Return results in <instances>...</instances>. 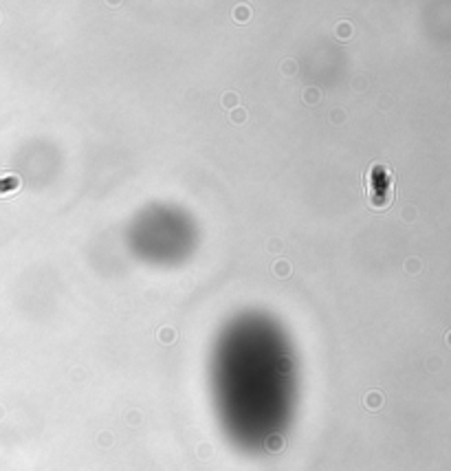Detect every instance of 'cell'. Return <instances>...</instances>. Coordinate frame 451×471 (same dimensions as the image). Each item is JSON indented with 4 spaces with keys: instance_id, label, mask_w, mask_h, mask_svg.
Here are the masks:
<instances>
[{
    "instance_id": "obj_1",
    "label": "cell",
    "mask_w": 451,
    "mask_h": 471,
    "mask_svg": "<svg viewBox=\"0 0 451 471\" xmlns=\"http://www.w3.org/2000/svg\"><path fill=\"white\" fill-rule=\"evenodd\" d=\"M16 185H18V181L16 179H0V194H5V192H11V190H16Z\"/></svg>"
},
{
    "instance_id": "obj_2",
    "label": "cell",
    "mask_w": 451,
    "mask_h": 471,
    "mask_svg": "<svg viewBox=\"0 0 451 471\" xmlns=\"http://www.w3.org/2000/svg\"><path fill=\"white\" fill-rule=\"evenodd\" d=\"M449 343H451V335H449Z\"/></svg>"
}]
</instances>
